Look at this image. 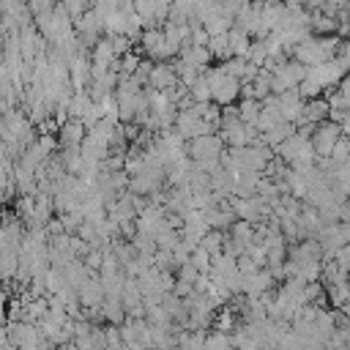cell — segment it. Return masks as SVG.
<instances>
[{
  "instance_id": "e0dca14e",
  "label": "cell",
  "mask_w": 350,
  "mask_h": 350,
  "mask_svg": "<svg viewBox=\"0 0 350 350\" xmlns=\"http://www.w3.org/2000/svg\"><path fill=\"white\" fill-rule=\"evenodd\" d=\"M221 243H224V232H221V230H208V232L200 238V243H197V246H200V249H205V252L213 257V254H219V252H221Z\"/></svg>"
},
{
  "instance_id": "7a4b0ae2",
  "label": "cell",
  "mask_w": 350,
  "mask_h": 350,
  "mask_svg": "<svg viewBox=\"0 0 350 350\" xmlns=\"http://www.w3.org/2000/svg\"><path fill=\"white\" fill-rule=\"evenodd\" d=\"M208 88H211V101L219 104V107H227V104H235L238 96H241V82L235 77H230L221 66H208L202 71Z\"/></svg>"
},
{
  "instance_id": "9c48e42d",
  "label": "cell",
  "mask_w": 350,
  "mask_h": 350,
  "mask_svg": "<svg viewBox=\"0 0 350 350\" xmlns=\"http://www.w3.org/2000/svg\"><path fill=\"white\" fill-rule=\"evenodd\" d=\"M172 85H178L175 66H172L170 60H156V63L150 66V71H148L145 88H150V90H167V88H172Z\"/></svg>"
},
{
  "instance_id": "7c38bea8",
  "label": "cell",
  "mask_w": 350,
  "mask_h": 350,
  "mask_svg": "<svg viewBox=\"0 0 350 350\" xmlns=\"http://www.w3.org/2000/svg\"><path fill=\"white\" fill-rule=\"evenodd\" d=\"M200 25H202V30H205L208 36H224V33L232 27V16H227V14L219 8V11H213L211 16H205Z\"/></svg>"
},
{
  "instance_id": "5bb4252c",
  "label": "cell",
  "mask_w": 350,
  "mask_h": 350,
  "mask_svg": "<svg viewBox=\"0 0 350 350\" xmlns=\"http://www.w3.org/2000/svg\"><path fill=\"white\" fill-rule=\"evenodd\" d=\"M101 314H104V323H109V325H120V323L126 320L123 304H120V298H115V295H104V301H101Z\"/></svg>"
},
{
  "instance_id": "ac0fdd59",
  "label": "cell",
  "mask_w": 350,
  "mask_h": 350,
  "mask_svg": "<svg viewBox=\"0 0 350 350\" xmlns=\"http://www.w3.org/2000/svg\"><path fill=\"white\" fill-rule=\"evenodd\" d=\"M55 3H57V5H60V8H63L68 16H71V22H74L79 14H85V11L93 5V0H55Z\"/></svg>"
},
{
  "instance_id": "7402d4cb",
  "label": "cell",
  "mask_w": 350,
  "mask_h": 350,
  "mask_svg": "<svg viewBox=\"0 0 350 350\" xmlns=\"http://www.w3.org/2000/svg\"><path fill=\"white\" fill-rule=\"evenodd\" d=\"M243 254H246L257 268H265V249H262V243H246Z\"/></svg>"
},
{
  "instance_id": "d6986e66",
  "label": "cell",
  "mask_w": 350,
  "mask_h": 350,
  "mask_svg": "<svg viewBox=\"0 0 350 350\" xmlns=\"http://www.w3.org/2000/svg\"><path fill=\"white\" fill-rule=\"evenodd\" d=\"M186 262H191L200 273H208V271H211V254H208L205 249H200V246H194V249H191V254H189V260H186Z\"/></svg>"
},
{
  "instance_id": "277c9868",
  "label": "cell",
  "mask_w": 350,
  "mask_h": 350,
  "mask_svg": "<svg viewBox=\"0 0 350 350\" xmlns=\"http://www.w3.org/2000/svg\"><path fill=\"white\" fill-rule=\"evenodd\" d=\"M339 137H347L345 129H342L339 123H334V120H323V123H317V126L312 129V134H309V142H312L314 156H317V159H328Z\"/></svg>"
},
{
  "instance_id": "3957f363",
  "label": "cell",
  "mask_w": 350,
  "mask_h": 350,
  "mask_svg": "<svg viewBox=\"0 0 350 350\" xmlns=\"http://www.w3.org/2000/svg\"><path fill=\"white\" fill-rule=\"evenodd\" d=\"M276 159L287 167H306V164H314V150H312V142L306 134L301 131H293L287 139H282L276 148H273Z\"/></svg>"
},
{
  "instance_id": "ffe728a7",
  "label": "cell",
  "mask_w": 350,
  "mask_h": 350,
  "mask_svg": "<svg viewBox=\"0 0 350 350\" xmlns=\"http://www.w3.org/2000/svg\"><path fill=\"white\" fill-rule=\"evenodd\" d=\"M189 96H191L194 101H211V88H208V82H205L202 74L189 85Z\"/></svg>"
},
{
  "instance_id": "44dd1931",
  "label": "cell",
  "mask_w": 350,
  "mask_h": 350,
  "mask_svg": "<svg viewBox=\"0 0 350 350\" xmlns=\"http://www.w3.org/2000/svg\"><path fill=\"white\" fill-rule=\"evenodd\" d=\"M331 164H347V159H350V145H347V137H339L336 139V145H334V150H331Z\"/></svg>"
},
{
  "instance_id": "2e32d148",
  "label": "cell",
  "mask_w": 350,
  "mask_h": 350,
  "mask_svg": "<svg viewBox=\"0 0 350 350\" xmlns=\"http://www.w3.org/2000/svg\"><path fill=\"white\" fill-rule=\"evenodd\" d=\"M260 107H262V101H257V98H241L235 104V115L241 123H254L260 115Z\"/></svg>"
},
{
  "instance_id": "4fadbf2b",
  "label": "cell",
  "mask_w": 350,
  "mask_h": 350,
  "mask_svg": "<svg viewBox=\"0 0 350 350\" xmlns=\"http://www.w3.org/2000/svg\"><path fill=\"white\" fill-rule=\"evenodd\" d=\"M227 235H230L241 249H246V243L254 241V224H252V221H243V219H235V221L227 227Z\"/></svg>"
},
{
  "instance_id": "ba28073f",
  "label": "cell",
  "mask_w": 350,
  "mask_h": 350,
  "mask_svg": "<svg viewBox=\"0 0 350 350\" xmlns=\"http://www.w3.org/2000/svg\"><path fill=\"white\" fill-rule=\"evenodd\" d=\"M273 107L279 109L282 120H287V123L295 126V120H298L301 112H304V98H301L298 90L293 88V90H284V93H273Z\"/></svg>"
},
{
  "instance_id": "52a82bcc",
  "label": "cell",
  "mask_w": 350,
  "mask_h": 350,
  "mask_svg": "<svg viewBox=\"0 0 350 350\" xmlns=\"http://www.w3.org/2000/svg\"><path fill=\"white\" fill-rule=\"evenodd\" d=\"M224 150V142L219 139V134H200L194 139H186V156L191 161H208V159H219Z\"/></svg>"
},
{
  "instance_id": "9a60e30c",
  "label": "cell",
  "mask_w": 350,
  "mask_h": 350,
  "mask_svg": "<svg viewBox=\"0 0 350 350\" xmlns=\"http://www.w3.org/2000/svg\"><path fill=\"white\" fill-rule=\"evenodd\" d=\"M249 44H252V36H249V33H243V30H238V27H230V30H227V46H230V55L243 57L246 49H249Z\"/></svg>"
},
{
  "instance_id": "8992f818",
  "label": "cell",
  "mask_w": 350,
  "mask_h": 350,
  "mask_svg": "<svg viewBox=\"0 0 350 350\" xmlns=\"http://www.w3.org/2000/svg\"><path fill=\"white\" fill-rule=\"evenodd\" d=\"M304 74H306V66H301L295 60H284V63L273 66L271 68V93H284V90L298 88Z\"/></svg>"
},
{
  "instance_id": "30bf717a",
  "label": "cell",
  "mask_w": 350,
  "mask_h": 350,
  "mask_svg": "<svg viewBox=\"0 0 350 350\" xmlns=\"http://www.w3.org/2000/svg\"><path fill=\"white\" fill-rule=\"evenodd\" d=\"M85 126L79 123V120H63L60 126H57V131H55V139H57V150H77L79 148V142L85 139Z\"/></svg>"
},
{
  "instance_id": "5b68a950",
  "label": "cell",
  "mask_w": 350,
  "mask_h": 350,
  "mask_svg": "<svg viewBox=\"0 0 350 350\" xmlns=\"http://www.w3.org/2000/svg\"><path fill=\"white\" fill-rule=\"evenodd\" d=\"M227 202H230L235 219H243V221H252V224L268 221V216H271V205L262 202L257 194H252V197H230Z\"/></svg>"
},
{
  "instance_id": "8fae6325",
  "label": "cell",
  "mask_w": 350,
  "mask_h": 350,
  "mask_svg": "<svg viewBox=\"0 0 350 350\" xmlns=\"http://www.w3.org/2000/svg\"><path fill=\"white\" fill-rule=\"evenodd\" d=\"M77 298H79V306H101L104 301V287L98 282V273H90L79 287H77Z\"/></svg>"
},
{
  "instance_id": "6da1fadb",
  "label": "cell",
  "mask_w": 350,
  "mask_h": 350,
  "mask_svg": "<svg viewBox=\"0 0 350 350\" xmlns=\"http://www.w3.org/2000/svg\"><path fill=\"white\" fill-rule=\"evenodd\" d=\"M339 38L342 36H314V33H309L301 44H295L293 46V60L295 63H301V66H320V63H325V60H331L334 55H336V44H339Z\"/></svg>"
}]
</instances>
